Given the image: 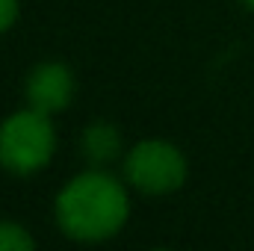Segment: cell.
<instances>
[{
	"instance_id": "obj_6",
	"label": "cell",
	"mask_w": 254,
	"mask_h": 251,
	"mask_svg": "<svg viewBox=\"0 0 254 251\" xmlns=\"http://www.w3.org/2000/svg\"><path fill=\"white\" fill-rule=\"evenodd\" d=\"M36 246V240L15 222H0V251H27Z\"/></svg>"
},
{
	"instance_id": "obj_5",
	"label": "cell",
	"mask_w": 254,
	"mask_h": 251,
	"mask_svg": "<svg viewBox=\"0 0 254 251\" xmlns=\"http://www.w3.org/2000/svg\"><path fill=\"white\" fill-rule=\"evenodd\" d=\"M83 148L92 163H110L122 151V136L113 125H92L83 136Z\"/></svg>"
},
{
	"instance_id": "obj_3",
	"label": "cell",
	"mask_w": 254,
	"mask_h": 251,
	"mask_svg": "<svg viewBox=\"0 0 254 251\" xmlns=\"http://www.w3.org/2000/svg\"><path fill=\"white\" fill-rule=\"evenodd\" d=\"M127 181L148 195H163L184 184L187 178V160L184 154L169 142H139L125 163Z\"/></svg>"
},
{
	"instance_id": "obj_4",
	"label": "cell",
	"mask_w": 254,
	"mask_h": 251,
	"mask_svg": "<svg viewBox=\"0 0 254 251\" xmlns=\"http://www.w3.org/2000/svg\"><path fill=\"white\" fill-rule=\"evenodd\" d=\"M71 95H74V77L63 63L39 65L27 80V101L39 113H48V116L63 113L71 104Z\"/></svg>"
},
{
	"instance_id": "obj_1",
	"label": "cell",
	"mask_w": 254,
	"mask_h": 251,
	"mask_svg": "<svg viewBox=\"0 0 254 251\" xmlns=\"http://www.w3.org/2000/svg\"><path fill=\"white\" fill-rule=\"evenodd\" d=\"M127 192L125 187L104 175L89 172L74 178L57 198V222L71 240L98 243L127 222Z\"/></svg>"
},
{
	"instance_id": "obj_7",
	"label": "cell",
	"mask_w": 254,
	"mask_h": 251,
	"mask_svg": "<svg viewBox=\"0 0 254 251\" xmlns=\"http://www.w3.org/2000/svg\"><path fill=\"white\" fill-rule=\"evenodd\" d=\"M18 18V0H0V33L9 30Z\"/></svg>"
},
{
	"instance_id": "obj_2",
	"label": "cell",
	"mask_w": 254,
	"mask_h": 251,
	"mask_svg": "<svg viewBox=\"0 0 254 251\" xmlns=\"http://www.w3.org/2000/svg\"><path fill=\"white\" fill-rule=\"evenodd\" d=\"M57 145V133L48 113L24 110L0 125V166L15 175H33L48 166Z\"/></svg>"
},
{
	"instance_id": "obj_8",
	"label": "cell",
	"mask_w": 254,
	"mask_h": 251,
	"mask_svg": "<svg viewBox=\"0 0 254 251\" xmlns=\"http://www.w3.org/2000/svg\"><path fill=\"white\" fill-rule=\"evenodd\" d=\"M243 6H249V9H254V0H240Z\"/></svg>"
}]
</instances>
